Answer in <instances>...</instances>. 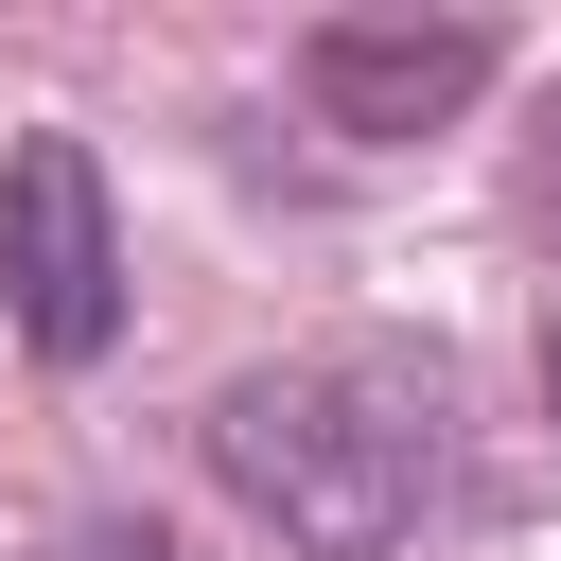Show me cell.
I'll use <instances>...</instances> for the list:
<instances>
[{"mask_svg":"<svg viewBox=\"0 0 561 561\" xmlns=\"http://www.w3.org/2000/svg\"><path fill=\"white\" fill-rule=\"evenodd\" d=\"M0 298L53 368H88L123 333V245H105V158L88 140H18L0 158Z\"/></svg>","mask_w":561,"mask_h":561,"instance_id":"obj_2","label":"cell"},{"mask_svg":"<svg viewBox=\"0 0 561 561\" xmlns=\"http://www.w3.org/2000/svg\"><path fill=\"white\" fill-rule=\"evenodd\" d=\"M193 438H210V473H228L298 561H403L421 508H438V368H403V351L228 368Z\"/></svg>","mask_w":561,"mask_h":561,"instance_id":"obj_1","label":"cell"},{"mask_svg":"<svg viewBox=\"0 0 561 561\" xmlns=\"http://www.w3.org/2000/svg\"><path fill=\"white\" fill-rule=\"evenodd\" d=\"M298 88H316V123L333 140H421V123H456L473 88H491V35L473 18H333L316 53H298Z\"/></svg>","mask_w":561,"mask_h":561,"instance_id":"obj_3","label":"cell"},{"mask_svg":"<svg viewBox=\"0 0 561 561\" xmlns=\"http://www.w3.org/2000/svg\"><path fill=\"white\" fill-rule=\"evenodd\" d=\"M70 561H175V543H158V526H88Z\"/></svg>","mask_w":561,"mask_h":561,"instance_id":"obj_4","label":"cell"},{"mask_svg":"<svg viewBox=\"0 0 561 561\" xmlns=\"http://www.w3.org/2000/svg\"><path fill=\"white\" fill-rule=\"evenodd\" d=\"M543 403H561V298H543Z\"/></svg>","mask_w":561,"mask_h":561,"instance_id":"obj_5","label":"cell"}]
</instances>
